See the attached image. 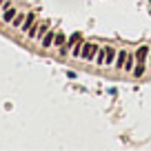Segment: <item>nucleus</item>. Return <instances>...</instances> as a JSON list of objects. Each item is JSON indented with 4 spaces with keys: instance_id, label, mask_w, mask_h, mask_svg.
Masks as SVG:
<instances>
[{
    "instance_id": "12",
    "label": "nucleus",
    "mask_w": 151,
    "mask_h": 151,
    "mask_svg": "<svg viewBox=\"0 0 151 151\" xmlns=\"http://www.w3.org/2000/svg\"><path fill=\"white\" fill-rule=\"evenodd\" d=\"M133 62H136V56H127V62H124V69H133Z\"/></svg>"
},
{
    "instance_id": "9",
    "label": "nucleus",
    "mask_w": 151,
    "mask_h": 151,
    "mask_svg": "<svg viewBox=\"0 0 151 151\" xmlns=\"http://www.w3.org/2000/svg\"><path fill=\"white\" fill-rule=\"evenodd\" d=\"M127 56H129L127 51H118V58H116V65H118L120 69H122V67H124V62H127Z\"/></svg>"
},
{
    "instance_id": "13",
    "label": "nucleus",
    "mask_w": 151,
    "mask_h": 151,
    "mask_svg": "<svg viewBox=\"0 0 151 151\" xmlns=\"http://www.w3.org/2000/svg\"><path fill=\"white\" fill-rule=\"evenodd\" d=\"M104 56H107V51H104V49H98V53H96V60L102 65V62H104Z\"/></svg>"
},
{
    "instance_id": "11",
    "label": "nucleus",
    "mask_w": 151,
    "mask_h": 151,
    "mask_svg": "<svg viewBox=\"0 0 151 151\" xmlns=\"http://www.w3.org/2000/svg\"><path fill=\"white\" fill-rule=\"evenodd\" d=\"M24 16H27V14H18V16L14 18V22H11V24H14V27H22V22H24Z\"/></svg>"
},
{
    "instance_id": "8",
    "label": "nucleus",
    "mask_w": 151,
    "mask_h": 151,
    "mask_svg": "<svg viewBox=\"0 0 151 151\" xmlns=\"http://www.w3.org/2000/svg\"><path fill=\"white\" fill-rule=\"evenodd\" d=\"M53 38H56V33H53V31H47V33H45V38H42V47H51Z\"/></svg>"
},
{
    "instance_id": "10",
    "label": "nucleus",
    "mask_w": 151,
    "mask_h": 151,
    "mask_svg": "<svg viewBox=\"0 0 151 151\" xmlns=\"http://www.w3.org/2000/svg\"><path fill=\"white\" fill-rule=\"evenodd\" d=\"M65 42H67V36H65V33H56V38H53V45H56V47H62Z\"/></svg>"
},
{
    "instance_id": "6",
    "label": "nucleus",
    "mask_w": 151,
    "mask_h": 151,
    "mask_svg": "<svg viewBox=\"0 0 151 151\" xmlns=\"http://www.w3.org/2000/svg\"><path fill=\"white\" fill-rule=\"evenodd\" d=\"M104 51H107V56H104V65H111L113 58H116V49H113V47H104Z\"/></svg>"
},
{
    "instance_id": "14",
    "label": "nucleus",
    "mask_w": 151,
    "mask_h": 151,
    "mask_svg": "<svg viewBox=\"0 0 151 151\" xmlns=\"http://www.w3.org/2000/svg\"><path fill=\"white\" fill-rule=\"evenodd\" d=\"M142 73H145V65H136V67H133V76H138V78H140Z\"/></svg>"
},
{
    "instance_id": "16",
    "label": "nucleus",
    "mask_w": 151,
    "mask_h": 151,
    "mask_svg": "<svg viewBox=\"0 0 151 151\" xmlns=\"http://www.w3.org/2000/svg\"><path fill=\"white\" fill-rule=\"evenodd\" d=\"M149 56H151V51H149ZM149 65H151V58H149Z\"/></svg>"
},
{
    "instance_id": "5",
    "label": "nucleus",
    "mask_w": 151,
    "mask_h": 151,
    "mask_svg": "<svg viewBox=\"0 0 151 151\" xmlns=\"http://www.w3.org/2000/svg\"><path fill=\"white\" fill-rule=\"evenodd\" d=\"M16 16H18V14H16V9L9 5V7H7V11H5V16H2V22H14Z\"/></svg>"
},
{
    "instance_id": "3",
    "label": "nucleus",
    "mask_w": 151,
    "mask_h": 151,
    "mask_svg": "<svg viewBox=\"0 0 151 151\" xmlns=\"http://www.w3.org/2000/svg\"><path fill=\"white\" fill-rule=\"evenodd\" d=\"M149 51H151V49H149V47H145V45H142V47L136 51V60H138V65H145V60H147V56H149Z\"/></svg>"
},
{
    "instance_id": "1",
    "label": "nucleus",
    "mask_w": 151,
    "mask_h": 151,
    "mask_svg": "<svg viewBox=\"0 0 151 151\" xmlns=\"http://www.w3.org/2000/svg\"><path fill=\"white\" fill-rule=\"evenodd\" d=\"M78 40H80V33H71V36H69V40H67V42L60 47V56H67V53H69L71 49H73V45L78 42Z\"/></svg>"
},
{
    "instance_id": "2",
    "label": "nucleus",
    "mask_w": 151,
    "mask_h": 151,
    "mask_svg": "<svg viewBox=\"0 0 151 151\" xmlns=\"http://www.w3.org/2000/svg\"><path fill=\"white\" fill-rule=\"evenodd\" d=\"M96 53H98V47H96L93 42H85V47H82V56H80V58H85V60H93Z\"/></svg>"
},
{
    "instance_id": "7",
    "label": "nucleus",
    "mask_w": 151,
    "mask_h": 151,
    "mask_svg": "<svg viewBox=\"0 0 151 151\" xmlns=\"http://www.w3.org/2000/svg\"><path fill=\"white\" fill-rule=\"evenodd\" d=\"M82 47H85V42H82V38H80V40H78V42L73 45V51H71V56L80 58V56H82Z\"/></svg>"
},
{
    "instance_id": "4",
    "label": "nucleus",
    "mask_w": 151,
    "mask_h": 151,
    "mask_svg": "<svg viewBox=\"0 0 151 151\" xmlns=\"http://www.w3.org/2000/svg\"><path fill=\"white\" fill-rule=\"evenodd\" d=\"M33 24H36V14H27V16H24V22H22V27H20V29L27 33L29 29L33 27Z\"/></svg>"
},
{
    "instance_id": "15",
    "label": "nucleus",
    "mask_w": 151,
    "mask_h": 151,
    "mask_svg": "<svg viewBox=\"0 0 151 151\" xmlns=\"http://www.w3.org/2000/svg\"><path fill=\"white\" fill-rule=\"evenodd\" d=\"M2 5H7V2H5V0H0V7H2Z\"/></svg>"
}]
</instances>
